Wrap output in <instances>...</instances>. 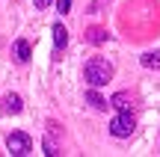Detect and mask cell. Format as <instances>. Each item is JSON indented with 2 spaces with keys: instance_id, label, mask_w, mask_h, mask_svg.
I'll use <instances>...</instances> for the list:
<instances>
[{
  "instance_id": "obj_1",
  "label": "cell",
  "mask_w": 160,
  "mask_h": 157,
  "mask_svg": "<svg viewBox=\"0 0 160 157\" xmlns=\"http://www.w3.org/2000/svg\"><path fill=\"white\" fill-rule=\"evenodd\" d=\"M83 77H86V83H89L92 89L107 86L110 77H113V65H110L104 56H92L89 62H86V68H83Z\"/></svg>"
},
{
  "instance_id": "obj_2",
  "label": "cell",
  "mask_w": 160,
  "mask_h": 157,
  "mask_svg": "<svg viewBox=\"0 0 160 157\" xmlns=\"http://www.w3.org/2000/svg\"><path fill=\"white\" fill-rule=\"evenodd\" d=\"M6 148H9V154L24 157V154L33 151V140H30L27 134H21V130H15V134H9V140H6Z\"/></svg>"
},
{
  "instance_id": "obj_3",
  "label": "cell",
  "mask_w": 160,
  "mask_h": 157,
  "mask_svg": "<svg viewBox=\"0 0 160 157\" xmlns=\"http://www.w3.org/2000/svg\"><path fill=\"white\" fill-rule=\"evenodd\" d=\"M133 128H137V125H133V116H131V113H119V116L110 122V134L119 136V140L131 136V134H133Z\"/></svg>"
},
{
  "instance_id": "obj_4",
  "label": "cell",
  "mask_w": 160,
  "mask_h": 157,
  "mask_svg": "<svg viewBox=\"0 0 160 157\" xmlns=\"http://www.w3.org/2000/svg\"><path fill=\"white\" fill-rule=\"evenodd\" d=\"M131 104H133V101H131L128 92H116L113 98H110V107H116L119 113H131Z\"/></svg>"
},
{
  "instance_id": "obj_5",
  "label": "cell",
  "mask_w": 160,
  "mask_h": 157,
  "mask_svg": "<svg viewBox=\"0 0 160 157\" xmlns=\"http://www.w3.org/2000/svg\"><path fill=\"white\" fill-rule=\"evenodd\" d=\"M21 98H18V95H6L3 98V113H12V116H15V113H21Z\"/></svg>"
},
{
  "instance_id": "obj_6",
  "label": "cell",
  "mask_w": 160,
  "mask_h": 157,
  "mask_svg": "<svg viewBox=\"0 0 160 157\" xmlns=\"http://www.w3.org/2000/svg\"><path fill=\"white\" fill-rule=\"evenodd\" d=\"M53 42H57V47H59V51L68 45V30H65L62 24H57V27H53Z\"/></svg>"
},
{
  "instance_id": "obj_7",
  "label": "cell",
  "mask_w": 160,
  "mask_h": 157,
  "mask_svg": "<svg viewBox=\"0 0 160 157\" xmlns=\"http://www.w3.org/2000/svg\"><path fill=\"white\" fill-rule=\"evenodd\" d=\"M15 59H18V62H27V59H30V45L24 39L15 42Z\"/></svg>"
},
{
  "instance_id": "obj_8",
  "label": "cell",
  "mask_w": 160,
  "mask_h": 157,
  "mask_svg": "<svg viewBox=\"0 0 160 157\" xmlns=\"http://www.w3.org/2000/svg\"><path fill=\"white\" fill-rule=\"evenodd\" d=\"M86 39H89L92 45H104V42H107V30H101V27H92L89 33H86Z\"/></svg>"
},
{
  "instance_id": "obj_9",
  "label": "cell",
  "mask_w": 160,
  "mask_h": 157,
  "mask_svg": "<svg viewBox=\"0 0 160 157\" xmlns=\"http://www.w3.org/2000/svg\"><path fill=\"white\" fill-rule=\"evenodd\" d=\"M142 65H145V68H160V51L142 53Z\"/></svg>"
},
{
  "instance_id": "obj_10",
  "label": "cell",
  "mask_w": 160,
  "mask_h": 157,
  "mask_svg": "<svg viewBox=\"0 0 160 157\" xmlns=\"http://www.w3.org/2000/svg\"><path fill=\"white\" fill-rule=\"evenodd\" d=\"M86 101H89V104H92V107H95V110H107V107H110V104H107V101H104V98H101V95H98V92H95V89H92V92H89V95H86Z\"/></svg>"
},
{
  "instance_id": "obj_11",
  "label": "cell",
  "mask_w": 160,
  "mask_h": 157,
  "mask_svg": "<svg viewBox=\"0 0 160 157\" xmlns=\"http://www.w3.org/2000/svg\"><path fill=\"white\" fill-rule=\"evenodd\" d=\"M57 9H59V15L71 12V0H57Z\"/></svg>"
},
{
  "instance_id": "obj_12",
  "label": "cell",
  "mask_w": 160,
  "mask_h": 157,
  "mask_svg": "<svg viewBox=\"0 0 160 157\" xmlns=\"http://www.w3.org/2000/svg\"><path fill=\"white\" fill-rule=\"evenodd\" d=\"M36 3V9H48V6H51V0H33Z\"/></svg>"
}]
</instances>
